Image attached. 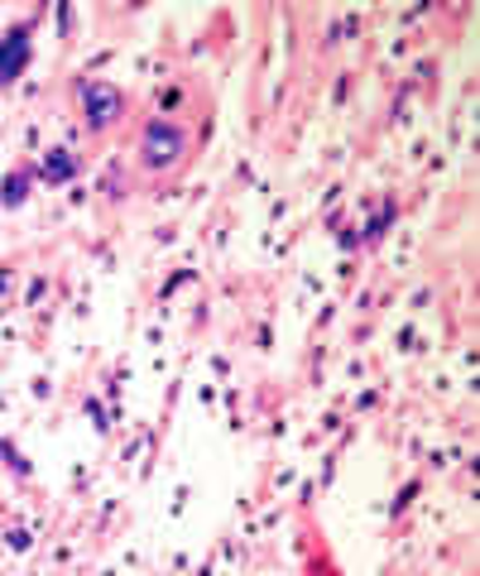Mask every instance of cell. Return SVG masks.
I'll list each match as a JSON object with an SVG mask.
<instances>
[{
  "instance_id": "1",
  "label": "cell",
  "mask_w": 480,
  "mask_h": 576,
  "mask_svg": "<svg viewBox=\"0 0 480 576\" xmlns=\"http://www.w3.org/2000/svg\"><path fill=\"white\" fill-rule=\"evenodd\" d=\"M188 154V135L183 125H168V120H154L149 130H144L140 140V164L154 168V173H164V168H173L178 159Z\"/></svg>"
},
{
  "instance_id": "2",
  "label": "cell",
  "mask_w": 480,
  "mask_h": 576,
  "mask_svg": "<svg viewBox=\"0 0 480 576\" xmlns=\"http://www.w3.org/2000/svg\"><path fill=\"white\" fill-rule=\"evenodd\" d=\"M82 111H87V125L92 130H106L120 120V92L116 87H101V82H87L82 87Z\"/></svg>"
},
{
  "instance_id": "3",
  "label": "cell",
  "mask_w": 480,
  "mask_h": 576,
  "mask_svg": "<svg viewBox=\"0 0 480 576\" xmlns=\"http://www.w3.org/2000/svg\"><path fill=\"white\" fill-rule=\"evenodd\" d=\"M24 63H29V24H15L0 44V82H15Z\"/></svg>"
},
{
  "instance_id": "4",
  "label": "cell",
  "mask_w": 480,
  "mask_h": 576,
  "mask_svg": "<svg viewBox=\"0 0 480 576\" xmlns=\"http://www.w3.org/2000/svg\"><path fill=\"white\" fill-rule=\"evenodd\" d=\"M72 168H77V164H72L63 149H53V159H48V178H68Z\"/></svg>"
}]
</instances>
